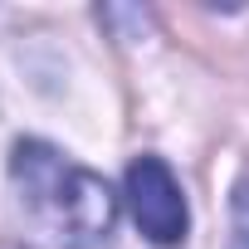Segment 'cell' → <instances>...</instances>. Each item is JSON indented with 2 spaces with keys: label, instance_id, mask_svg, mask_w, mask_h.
I'll return each instance as SVG.
<instances>
[{
  "label": "cell",
  "instance_id": "obj_3",
  "mask_svg": "<svg viewBox=\"0 0 249 249\" xmlns=\"http://www.w3.org/2000/svg\"><path fill=\"white\" fill-rule=\"evenodd\" d=\"M230 249H249V220H239V230H234V244Z\"/></svg>",
  "mask_w": 249,
  "mask_h": 249
},
{
  "label": "cell",
  "instance_id": "obj_1",
  "mask_svg": "<svg viewBox=\"0 0 249 249\" xmlns=\"http://www.w3.org/2000/svg\"><path fill=\"white\" fill-rule=\"evenodd\" d=\"M10 186L20 225L44 249H107L117 225V196L103 176L73 166L49 142H15Z\"/></svg>",
  "mask_w": 249,
  "mask_h": 249
},
{
  "label": "cell",
  "instance_id": "obj_2",
  "mask_svg": "<svg viewBox=\"0 0 249 249\" xmlns=\"http://www.w3.org/2000/svg\"><path fill=\"white\" fill-rule=\"evenodd\" d=\"M127 205H132L137 230L152 244H181L186 239V225H191L186 196H181V186L161 157H137L127 166Z\"/></svg>",
  "mask_w": 249,
  "mask_h": 249
}]
</instances>
